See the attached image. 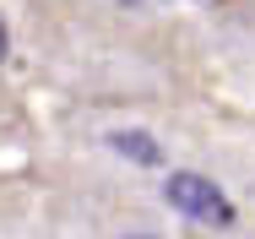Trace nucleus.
I'll return each instance as SVG.
<instances>
[{
    "label": "nucleus",
    "mask_w": 255,
    "mask_h": 239,
    "mask_svg": "<svg viewBox=\"0 0 255 239\" xmlns=\"http://www.w3.org/2000/svg\"><path fill=\"white\" fill-rule=\"evenodd\" d=\"M114 142V152H125V158H136V163H163V152L152 147V136H141V131H120V136H109Z\"/></svg>",
    "instance_id": "nucleus-2"
},
{
    "label": "nucleus",
    "mask_w": 255,
    "mask_h": 239,
    "mask_svg": "<svg viewBox=\"0 0 255 239\" xmlns=\"http://www.w3.org/2000/svg\"><path fill=\"white\" fill-rule=\"evenodd\" d=\"M0 60H5V22H0Z\"/></svg>",
    "instance_id": "nucleus-3"
},
{
    "label": "nucleus",
    "mask_w": 255,
    "mask_h": 239,
    "mask_svg": "<svg viewBox=\"0 0 255 239\" xmlns=\"http://www.w3.org/2000/svg\"><path fill=\"white\" fill-rule=\"evenodd\" d=\"M168 207H179L185 218H206V223H228V218H234L228 196L217 191L206 174H190V169L168 174Z\"/></svg>",
    "instance_id": "nucleus-1"
}]
</instances>
